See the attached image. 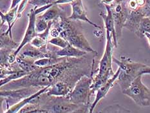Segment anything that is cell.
I'll return each instance as SVG.
<instances>
[{"label": "cell", "instance_id": "obj_18", "mask_svg": "<svg viewBox=\"0 0 150 113\" xmlns=\"http://www.w3.org/2000/svg\"><path fill=\"white\" fill-rule=\"evenodd\" d=\"M49 87L50 86L43 87V88L39 90L37 92L33 94V95H32L31 96L21 100L20 102H19L17 103H16V104L12 105L11 107H10L9 108L7 109V111H6L5 112H10V113L18 112L19 110H20L22 107H23L24 106L27 105L28 103H30L32 100L34 99L35 98H36L37 97H38L39 96L41 95L42 94H43L46 92Z\"/></svg>", "mask_w": 150, "mask_h": 113}, {"label": "cell", "instance_id": "obj_11", "mask_svg": "<svg viewBox=\"0 0 150 113\" xmlns=\"http://www.w3.org/2000/svg\"><path fill=\"white\" fill-rule=\"evenodd\" d=\"M120 71V68L119 67L118 69L117 70L116 72L110 77V79L107 82L104 83L103 85H101L98 90L96 91V98L94 99L93 102L90 105V108H89V112L92 113L93 111V109H95L97 104L98 103L100 99H102L103 98H104L106 96V95L110 89L112 88L113 86V84L116 82L117 77L119 76V74Z\"/></svg>", "mask_w": 150, "mask_h": 113}, {"label": "cell", "instance_id": "obj_16", "mask_svg": "<svg viewBox=\"0 0 150 113\" xmlns=\"http://www.w3.org/2000/svg\"><path fill=\"white\" fill-rule=\"evenodd\" d=\"M19 5L16 6L14 9H10L8 12L6 14H3L2 12H1V27L3 24L5 23H7L8 25V27L7 30L5 32V33L8 34L10 35L12 38V28L13 26L15 24L16 21H17V16H18V10Z\"/></svg>", "mask_w": 150, "mask_h": 113}, {"label": "cell", "instance_id": "obj_7", "mask_svg": "<svg viewBox=\"0 0 150 113\" xmlns=\"http://www.w3.org/2000/svg\"><path fill=\"white\" fill-rule=\"evenodd\" d=\"M39 90L37 87H23L12 90L1 89V98L5 99L8 108V106L11 107L16 104L21 100L37 92Z\"/></svg>", "mask_w": 150, "mask_h": 113}, {"label": "cell", "instance_id": "obj_10", "mask_svg": "<svg viewBox=\"0 0 150 113\" xmlns=\"http://www.w3.org/2000/svg\"><path fill=\"white\" fill-rule=\"evenodd\" d=\"M70 4L71 6V9H72V13H71L70 16L68 17L70 19L76 21H83L88 23H89L93 27L102 29L100 26L92 21L88 18L86 11L85 9H84V6H83L82 0H75L72 3H71Z\"/></svg>", "mask_w": 150, "mask_h": 113}, {"label": "cell", "instance_id": "obj_31", "mask_svg": "<svg viewBox=\"0 0 150 113\" xmlns=\"http://www.w3.org/2000/svg\"><path fill=\"white\" fill-rule=\"evenodd\" d=\"M141 74L142 75L143 74H150V67L146 65V66L142 69Z\"/></svg>", "mask_w": 150, "mask_h": 113}, {"label": "cell", "instance_id": "obj_5", "mask_svg": "<svg viewBox=\"0 0 150 113\" xmlns=\"http://www.w3.org/2000/svg\"><path fill=\"white\" fill-rule=\"evenodd\" d=\"M92 74L90 76L83 75L77 81L70 92L67 96L70 102L76 104L90 106L91 86L92 83Z\"/></svg>", "mask_w": 150, "mask_h": 113}, {"label": "cell", "instance_id": "obj_24", "mask_svg": "<svg viewBox=\"0 0 150 113\" xmlns=\"http://www.w3.org/2000/svg\"><path fill=\"white\" fill-rule=\"evenodd\" d=\"M48 27V22L45 21V19H42L41 18L37 16L36 22H35V30H36L37 33H42Z\"/></svg>", "mask_w": 150, "mask_h": 113}, {"label": "cell", "instance_id": "obj_33", "mask_svg": "<svg viewBox=\"0 0 150 113\" xmlns=\"http://www.w3.org/2000/svg\"><path fill=\"white\" fill-rule=\"evenodd\" d=\"M144 36H146V38L148 39L149 44L150 45V33H149V32H146V33L144 34Z\"/></svg>", "mask_w": 150, "mask_h": 113}, {"label": "cell", "instance_id": "obj_27", "mask_svg": "<svg viewBox=\"0 0 150 113\" xmlns=\"http://www.w3.org/2000/svg\"><path fill=\"white\" fill-rule=\"evenodd\" d=\"M141 8L144 17L150 16V0H146L145 5Z\"/></svg>", "mask_w": 150, "mask_h": 113}, {"label": "cell", "instance_id": "obj_19", "mask_svg": "<svg viewBox=\"0 0 150 113\" xmlns=\"http://www.w3.org/2000/svg\"><path fill=\"white\" fill-rule=\"evenodd\" d=\"M62 13H63V12H62L61 8L59 7L57 4L54 3L53 5L50 6L49 9H48L47 11H45L43 14L40 15L39 17L48 22L57 19Z\"/></svg>", "mask_w": 150, "mask_h": 113}, {"label": "cell", "instance_id": "obj_29", "mask_svg": "<svg viewBox=\"0 0 150 113\" xmlns=\"http://www.w3.org/2000/svg\"><path fill=\"white\" fill-rule=\"evenodd\" d=\"M50 36L52 38L57 37L59 36H60L59 30L57 27L53 28L52 31H50Z\"/></svg>", "mask_w": 150, "mask_h": 113}, {"label": "cell", "instance_id": "obj_20", "mask_svg": "<svg viewBox=\"0 0 150 113\" xmlns=\"http://www.w3.org/2000/svg\"><path fill=\"white\" fill-rule=\"evenodd\" d=\"M20 43H16L12 40V38L10 36V35L6 33H1V48H6V49L13 50L16 48V50L18 48Z\"/></svg>", "mask_w": 150, "mask_h": 113}, {"label": "cell", "instance_id": "obj_6", "mask_svg": "<svg viewBox=\"0 0 150 113\" xmlns=\"http://www.w3.org/2000/svg\"><path fill=\"white\" fill-rule=\"evenodd\" d=\"M142 77V75L137 77L129 87L122 90V93L134 101L137 105L148 107L150 105V89L143 83Z\"/></svg>", "mask_w": 150, "mask_h": 113}, {"label": "cell", "instance_id": "obj_8", "mask_svg": "<svg viewBox=\"0 0 150 113\" xmlns=\"http://www.w3.org/2000/svg\"><path fill=\"white\" fill-rule=\"evenodd\" d=\"M114 21H115V31L117 38L121 36L122 30L125 27V23L128 18L129 10L123 5L122 1H118L111 5Z\"/></svg>", "mask_w": 150, "mask_h": 113}, {"label": "cell", "instance_id": "obj_28", "mask_svg": "<svg viewBox=\"0 0 150 113\" xmlns=\"http://www.w3.org/2000/svg\"><path fill=\"white\" fill-rule=\"evenodd\" d=\"M139 8L137 0H129L128 2V9L129 11H135Z\"/></svg>", "mask_w": 150, "mask_h": 113}, {"label": "cell", "instance_id": "obj_32", "mask_svg": "<svg viewBox=\"0 0 150 113\" xmlns=\"http://www.w3.org/2000/svg\"><path fill=\"white\" fill-rule=\"evenodd\" d=\"M21 1L22 0H12V3H11V7H10V9H14L16 6H18L19 5V3H21Z\"/></svg>", "mask_w": 150, "mask_h": 113}, {"label": "cell", "instance_id": "obj_14", "mask_svg": "<svg viewBox=\"0 0 150 113\" xmlns=\"http://www.w3.org/2000/svg\"><path fill=\"white\" fill-rule=\"evenodd\" d=\"M71 90L72 87L68 82L63 80H59L48 87L45 93L48 96H66Z\"/></svg>", "mask_w": 150, "mask_h": 113}, {"label": "cell", "instance_id": "obj_22", "mask_svg": "<svg viewBox=\"0 0 150 113\" xmlns=\"http://www.w3.org/2000/svg\"><path fill=\"white\" fill-rule=\"evenodd\" d=\"M146 32L150 33V16L144 17L141 19L139 25L138 31L135 34L139 38H142L144 36Z\"/></svg>", "mask_w": 150, "mask_h": 113}, {"label": "cell", "instance_id": "obj_15", "mask_svg": "<svg viewBox=\"0 0 150 113\" xmlns=\"http://www.w3.org/2000/svg\"><path fill=\"white\" fill-rule=\"evenodd\" d=\"M144 17V15L143 14L141 7H139L135 11H129L125 27L129 31L136 34L138 31L140 21Z\"/></svg>", "mask_w": 150, "mask_h": 113}, {"label": "cell", "instance_id": "obj_2", "mask_svg": "<svg viewBox=\"0 0 150 113\" xmlns=\"http://www.w3.org/2000/svg\"><path fill=\"white\" fill-rule=\"evenodd\" d=\"M106 43L103 56L99 61L98 72L93 77L91 86V95L93 96L99 87L105 83L115 72L112 69L113 52L115 47L110 32L106 31Z\"/></svg>", "mask_w": 150, "mask_h": 113}, {"label": "cell", "instance_id": "obj_21", "mask_svg": "<svg viewBox=\"0 0 150 113\" xmlns=\"http://www.w3.org/2000/svg\"><path fill=\"white\" fill-rule=\"evenodd\" d=\"M29 73L26 72V71L22 70V69H19L15 71V72H12L11 74H8V76H6V77H3V78H1V83H0V86L2 87L3 85H6L8 83L12 82L13 80H16L21 78V77H24L25 76L27 75Z\"/></svg>", "mask_w": 150, "mask_h": 113}, {"label": "cell", "instance_id": "obj_17", "mask_svg": "<svg viewBox=\"0 0 150 113\" xmlns=\"http://www.w3.org/2000/svg\"><path fill=\"white\" fill-rule=\"evenodd\" d=\"M87 52L81 50L76 47L68 44L66 47L55 51V56L58 57H68V58H81L86 55Z\"/></svg>", "mask_w": 150, "mask_h": 113}, {"label": "cell", "instance_id": "obj_30", "mask_svg": "<svg viewBox=\"0 0 150 113\" xmlns=\"http://www.w3.org/2000/svg\"><path fill=\"white\" fill-rule=\"evenodd\" d=\"M75 0H56L54 3L55 4H65V3H71Z\"/></svg>", "mask_w": 150, "mask_h": 113}, {"label": "cell", "instance_id": "obj_3", "mask_svg": "<svg viewBox=\"0 0 150 113\" xmlns=\"http://www.w3.org/2000/svg\"><path fill=\"white\" fill-rule=\"evenodd\" d=\"M113 62L120 68V71L116 82L119 84L122 91L131 85L133 81L139 75H142L141 70L146 65L133 61L130 58L121 57L117 60L113 57Z\"/></svg>", "mask_w": 150, "mask_h": 113}, {"label": "cell", "instance_id": "obj_12", "mask_svg": "<svg viewBox=\"0 0 150 113\" xmlns=\"http://www.w3.org/2000/svg\"><path fill=\"white\" fill-rule=\"evenodd\" d=\"M18 56L21 58H28L31 60L35 61L38 59L43 58L47 57H52L53 55L50 52L49 53H46V52L41 50V48H38L35 47L29 43L24 46L22 48L19 53L18 54Z\"/></svg>", "mask_w": 150, "mask_h": 113}, {"label": "cell", "instance_id": "obj_1", "mask_svg": "<svg viewBox=\"0 0 150 113\" xmlns=\"http://www.w3.org/2000/svg\"><path fill=\"white\" fill-rule=\"evenodd\" d=\"M56 21L57 28L60 31V36L69 42L71 45L81 50L91 53L97 55V52L91 47V45L84 36L81 28V25L74 22L68 18H65V16L62 13Z\"/></svg>", "mask_w": 150, "mask_h": 113}, {"label": "cell", "instance_id": "obj_13", "mask_svg": "<svg viewBox=\"0 0 150 113\" xmlns=\"http://www.w3.org/2000/svg\"><path fill=\"white\" fill-rule=\"evenodd\" d=\"M105 8L106 9L107 14H106L103 12H101L99 14L104 21V27L106 28V31H108L110 32L114 46L117 48V46H118V38H117L116 34L115 21H114L112 9H111V6L110 5H105Z\"/></svg>", "mask_w": 150, "mask_h": 113}, {"label": "cell", "instance_id": "obj_26", "mask_svg": "<svg viewBox=\"0 0 150 113\" xmlns=\"http://www.w3.org/2000/svg\"><path fill=\"white\" fill-rule=\"evenodd\" d=\"M28 2V0H22V1L20 3V4H19V6H18V10L17 20L21 16L22 12L25 10Z\"/></svg>", "mask_w": 150, "mask_h": 113}, {"label": "cell", "instance_id": "obj_25", "mask_svg": "<svg viewBox=\"0 0 150 113\" xmlns=\"http://www.w3.org/2000/svg\"><path fill=\"white\" fill-rule=\"evenodd\" d=\"M55 1L56 0H31L29 1V4L34 6L35 8H39L41 6L54 3Z\"/></svg>", "mask_w": 150, "mask_h": 113}, {"label": "cell", "instance_id": "obj_9", "mask_svg": "<svg viewBox=\"0 0 150 113\" xmlns=\"http://www.w3.org/2000/svg\"><path fill=\"white\" fill-rule=\"evenodd\" d=\"M38 13L35 11V9H31L30 12L28 14V23L27 28L26 29L25 34L24 37L23 38L21 42L19 44L18 48L14 51V54L16 56H18L23 48L26 45L30 43L31 41L33 40V38L37 36L38 33L35 30V22H36Z\"/></svg>", "mask_w": 150, "mask_h": 113}, {"label": "cell", "instance_id": "obj_23", "mask_svg": "<svg viewBox=\"0 0 150 113\" xmlns=\"http://www.w3.org/2000/svg\"><path fill=\"white\" fill-rule=\"evenodd\" d=\"M48 42H49L50 44L54 45V46H56L61 48L66 47L67 45L69 44V42H68L66 39H64V38L61 36H59L57 37L52 38L48 41Z\"/></svg>", "mask_w": 150, "mask_h": 113}, {"label": "cell", "instance_id": "obj_4", "mask_svg": "<svg viewBox=\"0 0 150 113\" xmlns=\"http://www.w3.org/2000/svg\"><path fill=\"white\" fill-rule=\"evenodd\" d=\"M47 101L45 106L41 107L47 112L69 113V112H89V106L76 104L66 96H54Z\"/></svg>", "mask_w": 150, "mask_h": 113}]
</instances>
